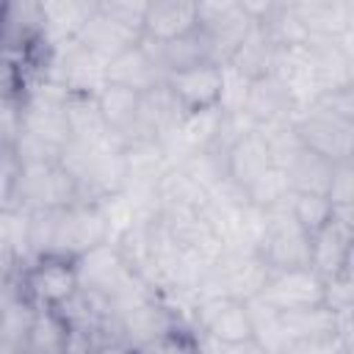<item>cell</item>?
I'll use <instances>...</instances> for the list:
<instances>
[{
  "label": "cell",
  "instance_id": "cell-1",
  "mask_svg": "<svg viewBox=\"0 0 354 354\" xmlns=\"http://www.w3.org/2000/svg\"><path fill=\"white\" fill-rule=\"evenodd\" d=\"M17 288L36 310H64L80 293L75 260L61 254L30 257L17 274Z\"/></svg>",
  "mask_w": 354,
  "mask_h": 354
},
{
  "label": "cell",
  "instance_id": "cell-2",
  "mask_svg": "<svg viewBox=\"0 0 354 354\" xmlns=\"http://www.w3.org/2000/svg\"><path fill=\"white\" fill-rule=\"evenodd\" d=\"M268 266L257 254L221 252V257L205 271L196 285V299H257L268 279Z\"/></svg>",
  "mask_w": 354,
  "mask_h": 354
},
{
  "label": "cell",
  "instance_id": "cell-3",
  "mask_svg": "<svg viewBox=\"0 0 354 354\" xmlns=\"http://www.w3.org/2000/svg\"><path fill=\"white\" fill-rule=\"evenodd\" d=\"M105 69H108L105 58H100L88 47H83L80 41H69V44H61V47H50L44 69H41L39 77L41 80H53L66 94L97 97L108 86Z\"/></svg>",
  "mask_w": 354,
  "mask_h": 354
},
{
  "label": "cell",
  "instance_id": "cell-4",
  "mask_svg": "<svg viewBox=\"0 0 354 354\" xmlns=\"http://www.w3.org/2000/svg\"><path fill=\"white\" fill-rule=\"evenodd\" d=\"M108 224L97 202H75L69 207H58L53 218L47 254H61L77 260L100 243H108Z\"/></svg>",
  "mask_w": 354,
  "mask_h": 354
},
{
  "label": "cell",
  "instance_id": "cell-5",
  "mask_svg": "<svg viewBox=\"0 0 354 354\" xmlns=\"http://www.w3.org/2000/svg\"><path fill=\"white\" fill-rule=\"evenodd\" d=\"M196 28L205 36L210 61L224 66L246 39L252 19L241 8V0H199L196 3Z\"/></svg>",
  "mask_w": 354,
  "mask_h": 354
},
{
  "label": "cell",
  "instance_id": "cell-6",
  "mask_svg": "<svg viewBox=\"0 0 354 354\" xmlns=\"http://www.w3.org/2000/svg\"><path fill=\"white\" fill-rule=\"evenodd\" d=\"M75 202H80L77 183L61 163H28V166L19 163L14 207L33 213V210L69 207Z\"/></svg>",
  "mask_w": 354,
  "mask_h": 354
},
{
  "label": "cell",
  "instance_id": "cell-7",
  "mask_svg": "<svg viewBox=\"0 0 354 354\" xmlns=\"http://www.w3.org/2000/svg\"><path fill=\"white\" fill-rule=\"evenodd\" d=\"M257 257L268 266V271L310 268V235L296 224L288 207L266 213Z\"/></svg>",
  "mask_w": 354,
  "mask_h": 354
},
{
  "label": "cell",
  "instance_id": "cell-8",
  "mask_svg": "<svg viewBox=\"0 0 354 354\" xmlns=\"http://www.w3.org/2000/svg\"><path fill=\"white\" fill-rule=\"evenodd\" d=\"M293 130L304 149L332 163L354 160V122H340L315 105H307L293 116Z\"/></svg>",
  "mask_w": 354,
  "mask_h": 354
},
{
  "label": "cell",
  "instance_id": "cell-9",
  "mask_svg": "<svg viewBox=\"0 0 354 354\" xmlns=\"http://www.w3.org/2000/svg\"><path fill=\"white\" fill-rule=\"evenodd\" d=\"M354 249V207H335L332 218L310 235V268L321 279L351 271Z\"/></svg>",
  "mask_w": 354,
  "mask_h": 354
},
{
  "label": "cell",
  "instance_id": "cell-10",
  "mask_svg": "<svg viewBox=\"0 0 354 354\" xmlns=\"http://www.w3.org/2000/svg\"><path fill=\"white\" fill-rule=\"evenodd\" d=\"M75 268H77L80 293H86V296H91L102 304L108 299H113L127 285V279L133 277V271L124 266L116 243H111V241L94 246L86 254H80L75 260Z\"/></svg>",
  "mask_w": 354,
  "mask_h": 354
},
{
  "label": "cell",
  "instance_id": "cell-11",
  "mask_svg": "<svg viewBox=\"0 0 354 354\" xmlns=\"http://www.w3.org/2000/svg\"><path fill=\"white\" fill-rule=\"evenodd\" d=\"M105 80H108V86H122V88H130L138 94H147L155 86L166 83V69L158 58L155 41L141 39L136 47L111 58L108 69H105Z\"/></svg>",
  "mask_w": 354,
  "mask_h": 354
},
{
  "label": "cell",
  "instance_id": "cell-12",
  "mask_svg": "<svg viewBox=\"0 0 354 354\" xmlns=\"http://www.w3.org/2000/svg\"><path fill=\"white\" fill-rule=\"evenodd\" d=\"M257 299H263L277 313L318 307V304H324V279L313 268L271 271L266 279V288L260 290Z\"/></svg>",
  "mask_w": 354,
  "mask_h": 354
},
{
  "label": "cell",
  "instance_id": "cell-13",
  "mask_svg": "<svg viewBox=\"0 0 354 354\" xmlns=\"http://www.w3.org/2000/svg\"><path fill=\"white\" fill-rule=\"evenodd\" d=\"M271 75L282 83V88L288 91V97L293 100V105L299 111L307 108L318 94H324L318 66H315V55H313L310 44L279 47Z\"/></svg>",
  "mask_w": 354,
  "mask_h": 354
},
{
  "label": "cell",
  "instance_id": "cell-14",
  "mask_svg": "<svg viewBox=\"0 0 354 354\" xmlns=\"http://www.w3.org/2000/svg\"><path fill=\"white\" fill-rule=\"evenodd\" d=\"M166 88L177 100L183 113H202L218 108L221 100V66L213 61L196 64L166 77Z\"/></svg>",
  "mask_w": 354,
  "mask_h": 354
},
{
  "label": "cell",
  "instance_id": "cell-15",
  "mask_svg": "<svg viewBox=\"0 0 354 354\" xmlns=\"http://www.w3.org/2000/svg\"><path fill=\"white\" fill-rule=\"evenodd\" d=\"M191 329L196 335H205V337H213V340H224V343L246 340V337H252V324H249L246 301H235V299H199L196 310H194Z\"/></svg>",
  "mask_w": 354,
  "mask_h": 354
},
{
  "label": "cell",
  "instance_id": "cell-16",
  "mask_svg": "<svg viewBox=\"0 0 354 354\" xmlns=\"http://www.w3.org/2000/svg\"><path fill=\"white\" fill-rule=\"evenodd\" d=\"M174 326H183V324H180V321L174 318V313L158 299V293H155L152 299H147L144 304H138V307H133V310H127V313H122V315L116 318L119 346H122V348H130V351H136V348H141L144 343H149V340L166 335V332L174 329Z\"/></svg>",
  "mask_w": 354,
  "mask_h": 354
},
{
  "label": "cell",
  "instance_id": "cell-17",
  "mask_svg": "<svg viewBox=\"0 0 354 354\" xmlns=\"http://www.w3.org/2000/svg\"><path fill=\"white\" fill-rule=\"evenodd\" d=\"M94 11V0H41L39 3V30L47 47H61L77 41Z\"/></svg>",
  "mask_w": 354,
  "mask_h": 354
},
{
  "label": "cell",
  "instance_id": "cell-18",
  "mask_svg": "<svg viewBox=\"0 0 354 354\" xmlns=\"http://www.w3.org/2000/svg\"><path fill=\"white\" fill-rule=\"evenodd\" d=\"M307 39H337L354 30V0H293Z\"/></svg>",
  "mask_w": 354,
  "mask_h": 354
},
{
  "label": "cell",
  "instance_id": "cell-19",
  "mask_svg": "<svg viewBox=\"0 0 354 354\" xmlns=\"http://www.w3.org/2000/svg\"><path fill=\"white\" fill-rule=\"evenodd\" d=\"M243 113L254 122V127H268V124H279V122H293V116L299 113V108L293 105V100L288 97V91L282 88V83L274 75H266L260 80L249 83V94L243 102Z\"/></svg>",
  "mask_w": 354,
  "mask_h": 354
},
{
  "label": "cell",
  "instance_id": "cell-20",
  "mask_svg": "<svg viewBox=\"0 0 354 354\" xmlns=\"http://www.w3.org/2000/svg\"><path fill=\"white\" fill-rule=\"evenodd\" d=\"M196 30V3L194 0H155L147 3L144 14V39L149 41H171Z\"/></svg>",
  "mask_w": 354,
  "mask_h": 354
},
{
  "label": "cell",
  "instance_id": "cell-21",
  "mask_svg": "<svg viewBox=\"0 0 354 354\" xmlns=\"http://www.w3.org/2000/svg\"><path fill=\"white\" fill-rule=\"evenodd\" d=\"M224 166H227V180L232 185H238L243 194L246 188L274 166L271 160V152H268V144L263 141L260 130H252L246 133L243 138H238L230 149H227V158H224Z\"/></svg>",
  "mask_w": 354,
  "mask_h": 354
},
{
  "label": "cell",
  "instance_id": "cell-22",
  "mask_svg": "<svg viewBox=\"0 0 354 354\" xmlns=\"http://www.w3.org/2000/svg\"><path fill=\"white\" fill-rule=\"evenodd\" d=\"M141 39H144V36H141L138 30H130V28H124L122 22H116L113 17L102 14V11L97 8V0H94V11H91L88 22H86V28H83L80 36H77V41H80L83 47H88L91 53H97V55L105 58V61H111V58H116L119 53L136 47Z\"/></svg>",
  "mask_w": 354,
  "mask_h": 354
},
{
  "label": "cell",
  "instance_id": "cell-23",
  "mask_svg": "<svg viewBox=\"0 0 354 354\" xmlns=\"http://www.w3.org/2000/svg\"><path fill=\"white\" fill-rule=\"evenodd\" d=\"M277 44L271 41V36L266 33L263 25L252 22L246 39L241 41V47L235 50V55L230 58L227 66H232L235 72H241L246 80H260L266 75L274 72V61H277Z\"/></svg>",
  "mask_w": 354,
  "mask_h": 354
},
{
  "label": "cell",
  "instance_id": "cell-24",
  "mask_svg": "<svg viewBox=\"0 0 354 354\" xmlns=\"http://www.w3.org/2000/svg\"><path fill=\"white\" fill-rule=\"evenodd\" d=\"M69 321L61 310H36L28 337L25 354H66L69 348Z\"/></svg>",
  "mask_w": 354,
  "mask_h": 354
},
{
  "label": "cell",
  "instance_id": "cell-25",
  "mask_svg": "<svg viewBox=\"0 0 354 354\" xmlns=\"http://www.w3.org/2000/svg\"><path fill=\"white\" fill-rule=\"evenodd\" d=\"M282 169L288 174V183H290V191L293 194H324L326 196L329 183H332L335 163L301 147Z\"/></svg>",
  "mask_w": 354,
  "mask_h": 354
},
{
  "label": "cell",
  "instance_id": "cell-26",
  "mask_svg": "<svg viewBox=\"0 0 354 354\" xmlns=\"http://www.w3.org/2000/svg\"><path fill=\"white\" fill-rule=\"evenodd\" d=\"M279 324H282V332H285L288 343L337 337V315L324 304L307 307V310L279 313Z\"/></svg>",
  "mask_w": 354,
  "mask_h": 354
},
{
  "label": "cell",
  "instance_id": "cell-27",
  "mask_svg": "<svg viewBox=\"0 0 354 354\" xmlns=\"http://www.w3.org/2000/svg\"><path fill=\"white\" fill-rule=\"evenodd\" d=\"M0 254L25 266L30 254V213L22 207L0 210Z\"/></svg>",
  "mask_w": 354,
  "mask_h": 354
},
{
  "label": "cell",
  "instance_id": "cell-28",
  "mask_svg": "<svg viewBox=\"0 0 354 354\" xmlns=\"http://www.w3.org/2000/svg\"><path fill=\"white\" fill-rule=\"evenodd\" d=\"M66 119H69V141H80V144H94L108 138L105 122L100 116L97 108V97L88 94H69L66 97Z\"/></svg>",
  "mask_w": 354,
  "mask_h": 354
},
{
  "label": "cell",
  "instance_id": "cell-29",
  "mask_svg": "<svg viewBox=\"0 0 354 354\" xmlns=\"http://www.w3.org/2000/svg\"><path fill=\"white\" fill-rule=\"evenodd\" d=\"M155 47H158V58L166 69V77L171 72H183V69L210 61V53H207V44H205V36L199 33V28L185 36H177L171 41H163V44L155 41Z\"/></svg>",
  "mask_w": 354,
  "mask_h": 354
},
{
  "label": "cell",
  "instance_id": "cell-30",
  "mask_svg": "<svg viewBox=\"0 0 354 354\" xmlns=\"http://www.w3.org/2000/svg\"><path fill=\"white\" fill-rule=\"evenodd\" d=\"M293 191H290V183H288V174L285 169L279 166H271L268 171H263L249 188H246V202L263 213L268 210H279V207H288Z\"/></svg>",
  "mask_w": 354,
  "mask_h": 354
},
{
  "label": "cell",
  "instance_id": "cell-31",
  "mask_svg": "<svg viewBox=\"0 0 354 354\" xmlns=\"http://www.w3.org/2000/svg\"><path fill=\"white\" fill-rule=\"evenodd\" d=\"M246 313H249V324H252V337L268 354H279L288 346V337H285L282 324H279V313L274 307H268L263 299H249Z\"/></svg>",
  "mask_w": 354,
  "mask_h": 354
},
{
  "label": "cell",
  "instance_id": "cell-32",
  "mask_svg": "<svg viewBox=\"0 0 354 354\" xmlns=\"http://www.w3.org/2000/svg\"><path fill=\"white\" fill-rule=\"evenodd\" d=\"M177 169H183V174L205 191V196L210 191H216L224 180H227V166H224V155L216 152V149H202V152H194L188 160H183Z\"/></svg>",
  "mask_w": 354,
  "mask_h": 354
},
{
  "label": "cell",
  "instance_id": "cell-33",
  "mask_svg": "<svg viewBox=\"0 0 354 354\" xmlns=\"http://www.w3.org/2000/svg\"><path fill=\"white\" fill-rule=\"evenodd\" d=\"M288 210L296 218V224L307 235H313V232H318L332 218L335 205L324 194H293L290 202H288Z\"/></svg>",
  "mask_w": 354,
  "mask_h": 354
},
{
  "label": "cell",
  "instance_id": "cell-34",
  "mask_svg": "<svg viewBox=\"0 0 354 354\" xmlns=\"http://www.w3.org/2000/svg\"><path fill=\"white\" fill-rule=\"evenodd\" d=\"M97 205H100V210H102V216H105L111 241H116V238L124 235L133 224H138L136 207H133V202H130L122 191H116V194H111V196H102Z\"/></svg>",
  "mask_w": 354,
  "mask_h": 354
},
{
  "label": "cell",
  "instance_id": "cell-35",
  "mask_svg": "<svg viewBox=\"0 0 354 354\" xmlns=\"http://www.w3.org/2000/svg\"><path fill=\"white\" fill-rule=\"evenodd\" d=\"M133 354H199V343H196V332L191 326H174L166 335L144 343L141 348H136Z\"/></svg>",
  "mask_w": 354,
  "mask_h": 354
},
{
  "label": "cell",
  "instance_id": "cell-36",
  "mask_svg": "<svg viewBox=\"0 0 354 354\" xmlns=\"http://www.w3.org/2000/svg\"><path fill=\"white\" fill-rule=\"evenodd\" d=\"M22 133V94L8 91L0 97V152H14Z\"/></svg>",
  "mask_w": 354,
  "mask_h": 354
},
{
  "label": "cell",
  "instance_id": "cell-37",
  "mask_svg": "<svg viewBox=\"0 0 354 354\" xmlns=\"http://www.w3.org/2000/svg\"><path fill=\"white\" fill-rule=\"evenodd\" d=\"M249 83L241 72H235L232 66H221V100H218V111L221 113H241L246 94H249Z\"/></svg>",
  "mask_w": 354,
  "mask_h": 354
},
{
  "label": "cell",
  "instance_id": "cell-38",
  "mask_svg": "<svg viewBox=\"0 0 354 354\" xmlns=\"http://www.w3.org/2000/svg\"><path fill=\"white\" fill-rule=\"evenodd\" d=\"M97 8L108 17H113L116 22H122L124 28L138 30L144 36V14H147L144 0H97Z\"/></svg>",
  "mask_w": 354,
  "mask_h": 354
},
{
  "label": "cell",
  "instance_id": "cell-39",
  "mask_svg": "<svg viewBox=\"0 0 354 354\" xmlns=\"http://www.w3.org/2000/svg\"><path fill=\"white\" fill-rule=\"evenodd\" d=\"M310 105H315L318 111H324L340 122H354V86L329 88V91L318 94Z\"/></svg>",
  "mask_w": 354,
  "mask_h": 354
},
{
  "label": "cell",
  "instance_id": "cell-40",
  "mask_svg": "<svg viewBox=\"0 0 354 354\" xmlns=\"http://www.w3.org/2000/svg\"><path fill=\"white\" fill-rule=\"evenodd\" d=\"M324 307H329L332 313H348L354 307L351 271H343L332 279H324Z\"/></svg>",
  "mask_w": 354,
  "mask_h": 354
},
{
  "label": "cell",
  "instance_id": "cell-41",
  "mask_svg": "<svg viewBox=\"0 0 354 354\" xmlns=\"http://www.w3.org/2000/svg\"><path fill=\"white\" fill-rule=\"evenodd\" d=\"M326 199H329L335 207H354V160H348V163H335Z\"/></svg>",
  "mask_w": 354,
  "mask_h": 354
},
{
  "label": "cell",
  "instance_id": "cell-42",
  "mask_svg": "<svg viewBox=\"0 0 354 354\" xmlns=\"http://www.w3.org/2000/svg\"><path fill=\"white\" fill-rule=\"evenodd\" d=\"M196 343H199V354H268L254 337L224 343V340H213V337L196 335Z\"/></svg>",
  "mask_w": 354,
  "mask_h": 354
},
{
  "label": "cell",
  "instance_id": "cell-43",
  "mask_svg": "<svg viewBox=\"0 0 354 354\" xmlns=\"http://www.w3.org/2000/svg\"><path fill=\"white\" fill-rule=\"evenodd\" d=\"M17 180H19V160L14 152H0V210L14 207L17 196Z\"/></svg>",
  "mask_w": 354,
  "mask_h": 354
},
{
  "label": "cell",
  "instance_id": "cell-44",
  "mask_svg": "<svg viewBox=\"0 0 354 354\" xmlns=\"http://www.w3.org/2000/svg\"><path fill=\"white\" fill-rule=\"evenodd\" d=\"M279 354H351V346L340 337H321V340H304V343H288Z\"/></svg>",
  "mask_w": 354,
  "mask_h": 354
},
{
  "label": "cell",
  "instance_id": "cell-45",
  "mask_svg": "<svg viewBox=\"0 0 354 354\" xmlns=\"http://www.w3.org/2000/svg\"><path fill=\"white\" fill-rule=\"evenodd\" d=\"M8 91H19L22 94V77L17 75L14 66H8L6 61H0V97Z\"/></svg>",
  "mask_w": 354,
  "mask_h": 354
},
{
  "label": "cell",
  "instance_id": "cell-46",
  "mask_svg": "<svg viewBox=\"0 0 354 354\" xmlns=\"http://www.w3.org/2000/svg\"><path fill=\"white\" fill-rule=\"evenodd\" d=\"M102 354H133L130 348H105Z\"/></svg>",
  "mask_w": 354,
  "mask_h": 354
},
{
  "label": "cell",
  "instance_id": "cell-47",
  "mask_svg": "<svg viewBox=\"0 0 354 354\" xmlns=\"http://www.w3.org/2000/svg\"><path fill=\"white\" fill-rule=\"evenodd\" d=\"M0 11H3V3H0Z\"/></svg>",
  "mask_w": 354,
  "mask_h": 354
}]
</instances>
